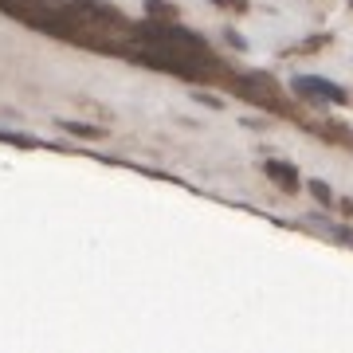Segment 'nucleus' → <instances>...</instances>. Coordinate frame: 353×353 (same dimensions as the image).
Masks as SVG:
<instances>
[{
  "label": "nucleus",
  "instance_id": "f257e3e1",
  "mask_svg": "<svg viewBox=\"0 0 353 353\" xmlns=\"http://www.w3.org/2000/svg\"><path fill=\"white\" fill-rule=\"evenodd\" d=\"M294 90L303 94H314V99H326V102H345V90L326 83V79H310V75H299L294 79Z\"/></svg>",
  "mask_w": 353,
  "mask_h": 353
},
{
  "label": "nucleus",
  "instance_id": "f03ea898",
  "mask_svg": "<svg viewBox=\"0 0 353 353\" xmlns=\"http://www.w3.org/2000/svg\"><path fill=\"white\" fill-rule=\"evenodd\" d=\"M263 173L271 176V181H275V185H283V189H294V185H299V176H294V169H287V165H279V161H267L263 165Z\"/></svg>",
  "mask_w": 353,
  "mask_h": 353
},
{
  "label": "nucleus",
  "instance_id": "7ed1b4c3",
  "mask_svg": "<svg viewBox=\"0 0 353 353\" xmlns=\"http://www.w3.org/2000/svg\"><path fill=\"white\" fill-rule=\"evenodd\" d=\"M67 130H71V134H79V138H102L99 130H90V126H71V122H67Z\"/></svg>",
  "mask_w": 353,
  "mask_h": 353
},
{
  "label": "nucleus",
  "instance_id": "20e7f679",
  "mask_svg": "<svg viewBox=\"0 0 353 353\" xmlns=\"http://www.w3.org/2000/svg\"><path fill=\"white\" fill-rule=\"evenodd\" d=\"M310 189H314V196H318V201H322V204H330V189H326V185H322V181H314Z\"/></svg>",
  "mask_w": 353,
  "mask_h": 353
},
{
  "label": "nucleus",
  "instance_id": "39448f33",
  "mask_svg": "<svg viewBox=\"0 0 353 353\" xmlns=\"http://www.w3.org/2000/svg\"><path fill=\"white\" fill-rule=\"evenodd\" d=\"M216 4H232V8H243V0H216Z\"/></svg>",
  "mask_w": 353,
  "mask_h": 353
}]
</instances>
